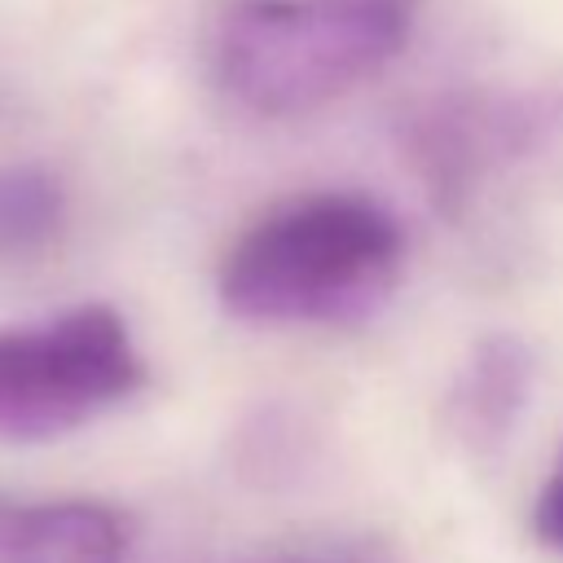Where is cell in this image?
<instances>
[{
  "label": "cell",
  "instance_id": "6da1fadb",
  "mask_svg": "<svg viewBox=\"0 0 563 563\" xmlns=\"http://www.w3.org/2000/svg\"><path fill=\"white\" fill-rule=\"evenodd\" d=\"M405 273V229L369 194H303L255 216L220 255L216 295L246 325H347Z\"/></svg>",
  "mask_w": 563,
  "mask_h": 563
},
{
  "label": "cell",
  "instance_id": "7a4b0ae2",
  "mask_svg": "<svg viewBox=\"0 0 563 563\" xmlns=\"http://www.w3.org/2000/svg\"><path fill=\"white\" fill-rule=\"evenodd\" d=\"M422 0H229L207 40L216 84L251 114H312L374 79Z\"/></svg>",
  "mask_w": 563,
  "mask_h": 563
},
{
  "label": "cell",
  "instance_id": "3957f363",
  "mask_svg": "<svg viewBox=\"0 0 563 563\" xmlns=\"http://www.w3.org/2000/svg\"><path fill=\"white\" fill-rule=\"evenodd\" d=\"M145 383L141 347L110 303H75L0 325V440H62L119 409Z\"/></svg>",
  "mask_w": 563,
  "mask_h": 563
},
{
  "label": "cell",
  "instance_id": "277c9868",
  "mask_svg": "<svg viewBox=\"0 0 563 563\" xmlns=\"http://www.w3.org/2000/svg\"><path fill=\"white\" fill-rule=\"evenodd\" d=\"M405 158L444 216H462L488 185L563 141V79L466 84L418 101Z\"/></svg>",
  "mask_w": 563,
  "mask_h": 563
},
{
  "label": "cell",
  "instance_id": "5b68a950",
  "mask_svg": "<svg viewBox=\"0 0 563 563\" xmlns=\"http://www.w3.org/2000/svg\"><path fill=\"white\" fill-rule=\"evenodd\" d=\"M532 383H537L532 347L519 334H484L449 383L444 418L453 435L475 453L501 449L532 400Z\"/></svg>",
  "mask_w": 563,
  "mask_h": 563
},
{
  "label": "cell",
  "instance_id": "8992f818",
  "mask_svg": "<svg viewBox=\"0 0 563 563\" xmlns=\"http://www.w3.org/2000/svg\"><path fill=\"white\" fill-rule=\"evenodd\" d=\"M128 523L101 501L0 497V563H123Z\"/></svg>",
  "mask_w": 563,
  "mask_h": 563
},
{
  "label": "cell",
  "instance_id": "52a82bcc",
  "mask_svg": "<svg viewBox=\"0 0 563 563\" xmlns=\"http://www.w3.org/2000/svg\"><path fill=\"white\" fill-rule=\"evenodd\" d=\"M66 185L40 163L0 167V264L48 251L66 229Z\"/></svg>",
  "mask_w": 563,
  "mask_h": 563
},
{
  "label": "cell",
  "instance_id": "ba28073f",
  "mask_svg": "<svg viewBox=\"0 0 563 563\" xmlns=\"http://www.w3.org/2000/svg\"><path fill=\"white\" fill-rule=\"evenodd\" d=\"M532 537L545 550L563 554V457H559V466L550 471V479L541 484V493L532 501Z\"/></svg>",
  "mask_w": 563,
  "mask_h": 563
},
{
  "label": "cell",
  "instance_id": "9c48e42d",
  "mask_svg": "<svg viewBox=\"0 0 563 563\" xmlns=\"http://www.w3.org/2000/svg\"><path fill=\"white\" fill-rule=\"evenodd\" d=\"M264 563H378V559L356 554V550H308V554H282V559H264Z\"/></svg>",
  "mask_w": 563,
  "mask_h": 563
}]
</instances>
